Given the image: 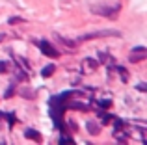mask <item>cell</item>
Returning a JSON list of instances; mask_svg holds the SVG:
<instances>
[{"label":"cell","instance_id":"obj_1","mask_svg":"<svg viewBox=\"0 0 147 145\" xmlns=\"http://www.w3.org/2000/svg\"><path fill=\"white\" fill-rule=\"evenodd\" d=\"M119 36H121V32H117V30H95V32L80 36L78 39L80 41H91V39H97V37H119Z\"/></svg>","mask_w":147,"mask_h":145},{"label":"cell","instance_id":"obj_2","mask_svg":"<svg viewBox=\"0 0 147 145\" xmlns=\"http://www.w3.org/2000/svg\"><path fill=\"white\" fill-rule=\"evenodd\" d=\"M37 47L41 48V52H43L45 56H49V58H58L60 56V52L56 50V48L52 47V45L49 43L47 39H43V41H37Z\"/></svg>","mask_w":147,"mask_h":145},{"label":"cell","instance_id":"obj_3","mask_svg":"<svg viewBox=\"0 0 147 145\" xmlns=\"http://www.w3.org/2000/svg\"><path fill=\"white\" fill-rule=\"evenodd\" d=\"M147 58V48L145 47H134L132 50H130V62L132 63H138V62H142V60H145Z\"/></svg>","mask_w":147,"mask_h":145},{"label":"cell","instance_id":"obj_4","mask_svg":"<svg viewBox=\"0 0 147 145\" xmlns=\"http://www.w3.org/2000/svg\"><path fill=\"white\" fill-rule=\"evenodd\" d=\"M95 13L97 15H104V17H110V19H114L115 15L119 13V6H114V7H95Z\"/></svg>","mask_w":147,"mask_h":145},{"label":"cell","instance_id":"obj_5","mask_svg":"<svg viewBox=\"0 0 147 145\" xmlns=\"http://www.w3.org/2000/svg\"><path fill=\"white\" fill-rule=\"evenodd\" d=\"M24 138L34 140V142H41V134L36 130V128H26L24 130Z\"/></svg>","mask_w":147,"mask_h":145},{"label":"cell","instance_id":"obj_6","mask_svg":"<svg viewBox=\"0 0 147 145\" xmlns=\"http://www.w3.org/2000/svg\"><path fill=\"white\" fill-rule=\"evenodd\" d=\"M86 127H88V132H90L91 136H97V134H99V125H97V123H93V121H88Z\"/></svg>","mask_w":147,"mask_h":145},{"label":"cell","instance_id":"obj_7","mask_svg":"<svg viewBox=\"0 0 147 145\" xmlns=\"http://www.w3.org/2000/svg\"><path fill=\"white\" fill-rule=\"evenodd\" d=\"M54 69H56V67H54L52 63H49V65H45V67H43V71H41V76H43V78H49V76H52Z\"/></svg>","mask_w":147,"mask_h":145},{"label":"cell","instance_id":"obj_8","mask_svg":"<svg viewBox=\"0 0 147 145\" xmlns=\"http://www.w3.org/2000/svg\"><path fill=\"white\" fill-rule=\"evenodd\" d=\"M0 115H2V117H6V119H7L9 127H13V125H15V121H17V117H15L11 112H0Z\"/></svg>","mask_w":147,"mask_h":145},{"label":"cell","instance_id":"obj_9","mask_svg":"<svg viewBox=\"0 0 147 145\" xmlns=\"http://www.w3.org/2000/svg\"><path fill=\"white\" fill-rule=\"evenodd\" d=\"M114 69H115V71H117V72H119V75H121V80H123V82H127V80H129V72H127V71H125V67H121V65H117V67H114Z\"/></svg>","mask_w":147,"mask_h":145},{"label":"cell","instance_id":"obj_10","mask_svg":"<svg viewBox=\"0 0 147 145\" xmlns=\"http://www.w3.org/2000/svg\"><path fill=\"white\" fill-rule=\"evenodd\" d=\"M52 101L58 102V104H61V95H60V97H52ZM61 112H63V106H60L58 112H52V115H56V113H58V115H61Z\"/></svg>","mask_w":147,"mask_h":145},{"label":"cell","instance_id":"obj_11","mask_svg":"<svg viewBox=\"0 0 147 145\" xmlns=\"http://www.w3.org/2000/svg\"><path fill=\"white\" fill-rule=\"evenodd\" d=\"M84 67H91V69H95V67H97V62H95V60H84Z\"/></svg>","mask_w":147,"mask_h":145},{"label":"cell","instance_id":"obj_12","mask_svg":"<svg viewBox=\"0 0 147 145\" xmlns=\"http://www.w3.org/2000/svg\"><path fill=\"white\" fill-rule=\"evenodd\" d=\"M60 143H73V138H67V136H61Z\"/></svg>","mask_w":147,"mask_h":145},{"label":"cell","instance_id":"obj_13","mask_svg":"<svg viewBox=\"0 0 147 145\" xmlns=\"http://www.w3.org/2000/svg\"><path fill=\"white\" fill-rule=\"evenodd\" d=\"M7 71V63L6 62H0V72H6Z\"/></svg>","mask_w":147,"mask_h":145},{"label":"cell","instance_id":"obj_14","mask_svg":"<svg viewBox=\"0 0 147 145\" xmlns=\"http://www.w3.org/2000/svg\"><path fill=\"white\" fill-rule=\"evenodd\" d=\"M136 89H140V91H147V86H145L144 82H140V84L136 86Z\"/></svg>","mask_w":147,"mask_h":145},{"label":"cell","instance_id":"obj_15","mask_svg":"<svg viewBox=\"0 0 147 145\" xmlns=\"http://www.w3.org/2000/svg\"><path fill=\"white\" fill-rule=\"evenodd\" d=\"M112 102L110 101H100V106H104V108H108V106H110Z\"/></svg>","mask_w":147,"mask_h":145}]
</instances>
